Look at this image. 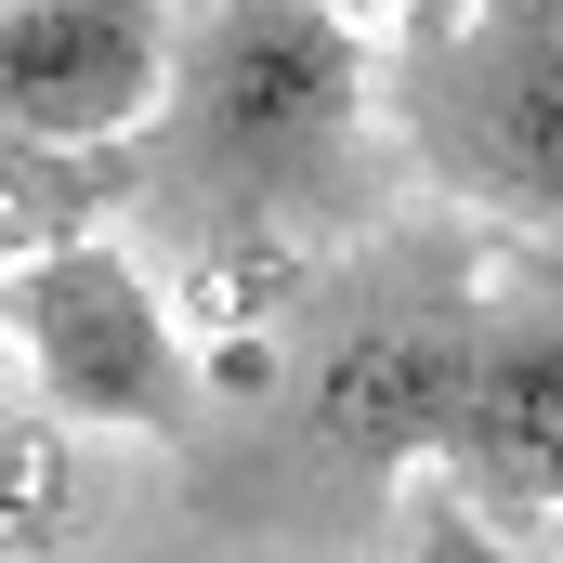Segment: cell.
I'll return each instance as SVG.
<instances>
[{
	"label": "cell",
	"mask_w": 563,
	"mask_h": 563,
	"mask_svg": "<svg viewBox=\"0 0 563 563\" xmlns=\"http://www.w3.org/2000/svg\"><path fill=\"white\" fill-rule=\"evenodd\" d=\"M445 210L314 263L276 328H250L210 380L250 407L223 459L236 511H301L314 485L445 472L485 511H563V250Z\"/></svg>",
	"instance_id": "6da1fadb"
},
{
	"label": "cell",
	"mask_w": 563,
	"mask_h": 563,
	"mask_svg": "<svg viewBox=\"0 0 563 563\" xmlns=\"http://www.w3.org/2000/svg\"><path fill=\"white\" fill-rule=\"evenodd\" d=\"M380 197V53L328 0H197L170 106L144 119V223L170 276L276 328L314 250Z\"/></svg>",
	"instance_id": "7a4b0ae2"
},
{
	"label": "cell",
	"mask_w": 563,
	"mask_h": 563,
	"mask_svg": "<svg viewBox=\"0 0 563 563\" xmlns=\"http://www.w3.org/2000/svg\"><path fill=\"white\" fill-rule=\"evenodd\" d=\"M380 119L445 210L563 250V0H407Z\"/></svg>",
	"instance_id": "3957f363"
},
{
	"label": "cell",
	"mask_w": 563,
	"mask_h": 563,
	"mask_svg": "<svg viewBox=\"0 0 563 563\" xmlns=\"http://www.w3.org/2000/svg\"><path fill=\"white\" fill-rule=\"evenodd\" d=\"M13 341H26V380H40L53 420L197 445V420L223 407V380L184 354V328L157 314L132 250H106V236H66V250L13 263Z\"/></svg>",
	"instance_id": "277c9868"
},
{
	"label": "cell",
	"mask_w": 563,
	"mask_h": 563,
	"mask_svg": "<svg viewBox=\"0 0 563 563\" xmlns=\"http://www.w3.org/2000/svg\"><path fill=\"white\" fill-rule=\"evenodd\" d=\"M184 13L170 0H13L0 13V132L132 144L170 106Z\"/></svg>",
	"instance_id": "5b68a950"
},
{
	"label": "cell",
	"mask_w": 563,
	"mask_h": 563,
	"mask_svg": "<svg viewBox=\"0 0 563 563\" xmlns=\"http://www.w3.org/2000/svg\"><path fill=\"white\" fill-rule=\"evenodd\" d=\"M0 197H13V263L26 250H66V236H106V210H144V132L132 144L0 132Z\"/></svg>",
	"instance_id": "8992f818"
},
{
	"label": "cell",
	"mask_w": 563,
	"mask_h": 563,
	"mask_svg": "<svg viewBox=\"0 0 563 563\" xmlns=\"http://www.w3.org/2000/svg\"><path fill=\"white\" fill-rule=\"evenodd\" d=\"M407 563H538L498 538V511L472 498V485H445V472H420V498H407Z\"/></svg>",
	"instance_id": "52a82bcc"
},
{
	"label": "cell",
	"mask_w": 563,
	"mask_h": 563,
	"mask_svg": "<svg viewBox=\"0 0 563 563\" xmlns=\"http://www.w3.org/2000/svg\"><path fill=\"white\" fill-rule=\"evenodd\" d=\"M328 13H354V26H394V13H407V0H328Z\"/></svg>",
	"instance_id": "ba28073f"
},
{
	"label": "cell",
	"mask_w": 563,
	"mask_h": 563,
	"mask_svg": "<svg viewBox=\"0 0 563 563\" xmlns=\"http://www.w3.org/2000/svg\"><path fill=\"white\" fill-rule=\"evenodd\" d=\"M0 13H13V0H0Z\"/></svg>",
	"instance_id": "9c48e42d"
}]
</instances>
